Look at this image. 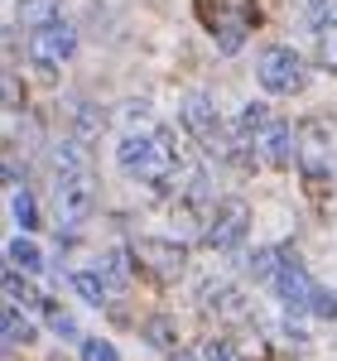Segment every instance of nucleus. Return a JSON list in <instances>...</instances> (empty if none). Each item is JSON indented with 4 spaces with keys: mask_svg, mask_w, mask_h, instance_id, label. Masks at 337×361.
<instances>
[{
    "mask_svg": "<svg viewBox=\"0 0 337 361\" xmlns=\"http://www.w3.org/2000/svg\"><path fill=\"white\" fill-rule=\"evenodd\" d=\"M116 164L125 169L130 178L168 188V178L178 173V145L164 126H149V130H125V140L116 145Z\"/></svg>",
    "mask_w": 337,
    "mask_h": 361,
    "instance_id": "f257e3e1",
    "label": "nucleus"
},
{
    "mask_svg": "<svg viewBox=\"0 0 337 361\" xmlns=\"http://www.w3.org/2000/svg\"><path fill=\"white\" fill-rule=\"evenodd\" d=\"M197 20L212 34L217 54L231 58V54H241V44L260 25V5L255 0H197Z\"/></svg>",
    "mask_w": 337,
    "mask_h": 361,
    "instance_id": "f03ea898",
    "label": "nucleus"
},
{
    "mask_svg": "<svg viewBox=\"0 0 337 361\" xmlns=\"http://www.w3.org/2000/svg\"><path fill=\"white\" fill-rule=\"evenodd\" d=\"M54 207H58V226L63 231H78L97 207V178L92 169H68L54 173Z\"/></svg>",
    "mask_w": 337,
    "mask_h": 361,
    "instance_id": "7ed1b4c3",
    "label": "nucleus"
},
{
    "mask_svg": "<svg viewBox=\"0 0 337 361\" xmlns=\"http://www.w3.org/2000/svg\"><path fill=\"white\" fill-rule=\"evenodd\" d=\"M73 49H78V29L68 25V20H44V25H34L29 29V44H25L29 63H34L39 73H58V68L73 58Z\"/></svg>",
    "mask_w": 337,
    "mask_h": 361,
    "instance_id": "20e7f679",
    "label": "nucleus"
},
{
    "mask_svg": "<svg viewBox=\"0 0 337 361\" xmlns=\"http://www.w3.org/2000/svg\"><path fill=\"white\" fill-rule=\"evenodd\" d=\"M255 82L265 87L270 97H294L304 87V58L294 54L289 44H270L265 54L255 58Z\"/></svg>",
    "mask_w": 337,
    "mask_h": 361,
    "instance_id": "39448f33",
    "label": "nucleus"
},
{
    "mask_svg": "<svg viewBox=\"0 0 337 361\" xmlns=\"http://www.w3.org/2000/svg\"><path fill=\"white\" fill-rule=\"evenodd\" d=\"M299 169H304V178H309L313 188H323L328 183V173H333V135H328V121H299Z\"/></svg>",
    "mask_w": 337,
    "mask_h": 361,
    "instance_id": "423d86ee",
    "label": "nucleus"
},
{
    "mask_svg": "<svg viewBox=\"0 0 337 361\" xmlns=\"http://www.w3.org/2000/svg\"><path fill=\"white\" fill-rule=\"evenodd\" d=\"M246 226H251V207H246L241 197H222V202L207 212V222H202V246L236 250L246 241Z\"/></svg>",
    "mask_w": 337,
    "mask_h": 361,
    "instance_id": "0eeeda50",
    "label": "nucleus"
},
{
    "mask_svg": "<svg viewBox=\"0 0 337 361\" xmlns=\"http://www.w3.org/2000/svg\"><path fill=\"white\" fill-rule=\"evenodd\" d=\"M130 255H135V265H140L145 275L164 279V284H173V279L188 270V250L178 246V241H159V236H140L130 246Z\"/></svg>",
    "mask_w": 337,
    "mask_h": 361,
    "instance_id": "6e6552de",
    "label": "nucleus"
},
{
    "mask_svg": "<svg viewBox=\"0 0 337 361\" xmlns=\"http://www.w3.org/2000/svg\"><path fill=\"white\" fill-rule=\"evenodd\" d=\"M313 289H318V284L309 279V265L289 250L284 265H280V275H275V294H280V304L284 308H309L313 304Z\"/></svg>",
    "mask_w": 337,
    "mask_h": 361,
    "instance_id": "1a4fd4ad",
    "label": "nucleus"
},
{
    "mask_svg": "<svg viewBox=\"0 0 337 361\" xmlns=\"http://www.w3.org/2000/svg\"><path fill=\"white\" fill-rule=\"evenodd\" d=\"M255 154H260L270 169H289L294 159H299V135H294L284 121H270L265 135L255 140Z\"/></svg>",
    "mask_w": 337,
    "mask_h": 361,
    "instance_id": "9d476101",
    "label": "nucleus"
},
{
    "mask_svg": "<svg viewBox=\"0 0 337 361\" xmlns=\"http://www.w3.org/2000/svg\"><path fill=\"white\" fill-rule=\"evenodd\" d=\"M197 304H202V313H217V318H246V313H251L246 294L231 289V284H222V279H207V284L197 289Z\"/></svg>",
    "mask_w": 337,
    "mask_h": 361,
    "instance_id": "9b49d317",
    "label": "nucleus"
},
{
    "mask_svg": "<svg viewBox=\"0 0 337 361\" xmlns=\"http://www.w3.org/2000/svg\"><path fill=\"white\" fill-rule=\"evenodd\" d=\"M284 255H289V246H260L255 255H246V275H251V279H270V284H275Z\"/></svg>",
    "mask_w": 337,
    "mask_h": 361,
    "instance_id": "f8f14e48",
    "label": "nucleus"
},
{
    "mask_svg": "<svg viewBox=\"0 0 337 361\" xmlns=\"http://www.w3.org/2000/svg\"><path fill=\"white\" fill-rule=\"evenodd\" d=\"M49 164H54V173H68V169H92V164H87V145L78 135L58 140L54 149H49Z\"/></svg>",
    "mask_w": 337,
    "mask_h": 361,
    "instance_id": "ddd939ff",
    "label": "nucleus"
},
{
    "mask_svg": "<svg viewBox=\"0 0 337 361\" xmlns=\"http://www.w3.org/2000/svg\"><path fill=\"white\" fill-rule=\"evenodd\" d=\"M145 342L149 347H159V352H178V328H173V318L168 313H154V318H145Z\"/></svg>",
    "mask_w": 337,
    "mask_h": 361,
    "instance_id": "4468645a",
    "label": "nucleus"
},
{
    "mask_svg": "<svg viewBox=\"0 0 337 361\" xmlns=\"http://www.w3.org/2000/svg\"><path fill=\"white\" fill-rule=\"evenodd\" d=\"M73 289H78V294H82L87 304H111V284H106V275H102V270H78V275H73Z\"/></svg>",
    "mask_w": 337,
    "mask_h": 361,
    "instance_id": "2eb2a0df",
    "label": "nucleus"
},
{
    "mask_svg": "<svg viewBox=\"0 0 337 361\" xmlns=\"http://www.w3.org/2000/svg\"><path fill=\"white\" fill-rule=\"evenodd\" d=\"M318 68L337 73V20H328V25L318 29Z\"/></svg>",
    "mask_w": 337,
    "mask_h": 361,
    "instance_id": "dca6fc26",
    "label": "nucleus"
},
{
    "mask_svg": "<svg viewBox=\"0 0 337 361\" xmlns=\"http://www.w3.org/2000/svg\"><path fill=\"white\" fill-rule=\"evenodd\" d=\"M5 255H10L20 270H29V275H34V270H44V255H39V246H34V241H25V236H20V241H10V250H5Z\"/></svg>",
    "mask_w": 337,
    "mask_h": 361,
    "instance_id": "f3484780",
    "label": "nucleus"
},
{
    "mask_svg": "<svg viewBox=\"0 0 337 361\" xmlns=\"http://www.w3.org/2000/svg\"><path fill=\"white\" fill-rule=\"evenodd\" d=\"M5 294H10V299H15V304L44 308V294H34V289H29L25 279H20V265H15V270H10V275H5Z\"/></svg>",
    "mask_w": 337,
    "mask_h": 361,
    "instance_id": "a211bd4d",
    "label": "nucleus"
},
{
    "mask_svg": "<svg viewBox=\"0 0 337 361\" xmlns=\"http://www.w3.org/2000/svg\"><path fill=\"white\" fill-rule=\"evenodd\" d=\"M15 5H20V15H25L29 25H44V20H58L63 0H15Z\"/></svg>",
    "mask_w": 337,
    "mask_h": 361,
    "instance_id": "6ab92c4d",
    "label": "nucleus"
},
{
    "mask_svg": "<svg viewBox=\"0 0 337 361\" xmlns=\"http://www.w3.org/2000/svg\"><path fill=\"white\" fill-rule=\"evenodd\" d=\"M5 342H10V347L34 342V328H29V318H20V308H5Z\"/></svg>",
    "mask_w": 337,
    "mask_h": 361,
    "instance_id": "aec40b11",
    "label": "nucleus"
},
{
    "mask_svg": "<svg viewBox=\"0 0 337 361\" xmlns=\"http://www.w3.org/2000/svg\"><path fill=\"white\" fill-rule=\"evenodd\" d=\"M241 352H246V347H241L236 337H212V342H207V361H246Z\"/></svg>",
    "mask_w": 337,
    "mask_h": 361,
    "instance_id": "412c9836",
    "label": "nucleus"
},
{
    "mask_svg": "<svg viewBox=\"0 0 337 361\" xmlns=\"http://www.w3.org/2000/svg\"><path fill=\"white\" fill-rule=\"evenodd\" d=\"M10 207H15V222L25 226V231H34V226H39V202H34L25 188L15 193V202H10Z\"/></svg>",
    "mask_w": 337,
    "mask_h": 361,
    "instance_id": "4be33fe9",
    "label": "nucleus"
},
{
    "mask_svg": "<svg viewBox=\"0 0 337 361\" xmlns=\"http://www.w3.org/2000/svg\"><path fill=\"white\" fill-rule=\"evenodd\" d=\"M309 313H313V318H323V323H337V289H313Z\"/></svg>",
    "mask_w": 337,
    "mask_h": 361,
    "instance_id": "5701e85b",
    "label": "nucleus"
},
{
    "mask_svg": "<svg viewBox=\"0 0 337 361\" xmlns=\"http://www.w3.org/2000/svg\"><path fill=\"white\" fill-rule=\"evenodd\" d=\"M44 318H49V328H54L58 337H78V323H73L58 304H49V299H44Z\"/></svg>",
    "mask_w": 337,
    "mask_h": 361,
    "instance_id": "b1692460",
    "label": "nucleus"
},
{
    "mask_svg": "<svg viewBox=\"0 0 337 361\" xmlns=\"http://www.w3.org/2000/svg\"><path fill=\"white\" fill-rule=\"evenodd\" d=\"M82 361H116V347L106 337H82Z\"/></svg>",
    "mask_w": 337,
    "mask_h": 361,
    "instance_id": "393cba45",
    "label": "nucleus"
},
{
    "mask_svg": "<svg viewBox=\"0 0 337 361\" xmlns=\"http://www.w3.org/2000/svg\"><path fill=\"white\" fill-rule=\"evenodd\" d=\"M130 260H135V255H130ZM130 260H125V250H111V255L102 260V275H106V279H116V284H121V279L130 275Z\"/></svg>",
    "mask_w": 337,
    "mask_h": 361,
    "instance_id": "a878e982",
    "label": "nucleus"
},
{
    "mask_svg": "<svg viewBox=\"0 0 337 361\" xmlns=\"http://www.w3.org/2000/svg\"><path fill=\"white\" fill-rule=\"evenodd\" d=\"M20 106H25V102H20V78H15V73H5V111L15 116Z\"/></svg>",
    "mask_w": 337,
    "mask_h": 361,
    "instance_id": "bb28decb",
    "label": "nucleus"
},
{
    "mask_svg": "<svg viewBox=\"0 0 337 361\" xmlns=\"http://www.w3.org/2000/svg\"><path fill=\"white\" fill-rule=\"evenodd\" d=\"M168 361H193V357H188V352H173V357H168Z\"/></svg>",
    "mask_w": 337,
    "mask_h": 361,
    "instance_id": "cd10ccee",
    "label": "nucleus"
}]
</instances>
